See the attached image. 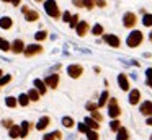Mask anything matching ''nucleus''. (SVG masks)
I'll list each match as a JSON object with an SVG mask.
<instances>
[{
    "label": "nucleus",
    "instance_id": "58836bf2",
    "mask_svg": "<svg viewBox=\"0 0 152 140\" xmlns=\"http://www.w3.org/2000/svg\"><path fill=\"white\" fill-rule=\"evenodd\" d=\"M85 107H87V111H90V112H93V111L98 109V106H96L95 103H87V104H85Z\"/></svg>",
    "mask_w": 152,
    "mask_h": 140
},
{
    "label": "nucleus",
    "instance_id": "9b49d317",
    "mask_svg": "<svg viewBox=\"0 0 152 140\" xmlns=\"http://www.w3.org/2000/svg\"><path fill=\"white\" fill-rule=\"evenodd\" d=\"M118 83H119V88L123 91H128L129 90V81H128V77L124 73H119L118 75Z\"/></svg>",
    "mask_w": 152,
    "mask_h": 140
},
{
    "label": "nucleus",
    "instance_id": "3c124183",
    "mask_svg": "<svg viewBox=\"0 0 152 140\" xmlns=\"http://www.w3.org/2000/svg\"><path fill=\"white\" fill-rule=\"evenodd\" d=\"M2 2H12V0H2Z\"/></svg>",
    "mask_w": 152,
    "mask_h": 140
},
{
    "label": "nucleus",
    "instance_id": "ddd939ff",
    "mask_svg": "<svg viewBox=\"0 0 152 140\" xmlns=\"http://www.w3.org/2000/svg\"><path fill=\"white\" fill-rule=\"evenodd\" d=\"M139 99H141V91L136 90V88L129 91V104H137Z\"/></svg>",
    "mask_w": 152,
    "mask_h": 140
},
{
    "label": "nucleus",
    "instance_id": "de8ad7c7",
    "mask_svg": "<svg viewBox=\"0 0 152 140\" xmlns=\"http://www.w3.org/2000/svg\"><path fill=\"white\" fill-rule=\"evenodd\" d=\"M147 125H152V117H149V119H147Z\"/></svg>",
    "mask_w": 152,
    "mask_h": 140
},
{
    "label": "nucleus",
    "instance_id": "9d476101",
    "mask_svg": "<svg viewBox=\"0 0 152 140\" xmlns=\"http://www.w3.org/2000/svg\"><path fill=\"white\" fill-rule=\"evenodd\" d=\"M139 111L144 116H152V101H144L141 104V107H139Z\"/></svg>",
    "mask_w": 152,
    "mask_h": 140
},
{
    "label": "nucleus",
    "instance_id": "473e14b6",
    "mask_svg": "<svg viewBox=\"0 0 152 140\" xmlns=\"http://www.w3.org/2000/svg\"><path fill=\"white\" fill-rule=\"evenodd\" d=\"M10 80H12V75H2L0 77V86H5Z\"/></svg>",
    "mask_w": 152,
    "mask_h": 140
},
{
    "label": "nucleus",
    "instance_id": "a211bd4d",
    "mask_svg": "<svg viewBox=\"0 0 152 140\" xmlns=\"http://www.w3.org/2000/svg\"><path fill=\"white\" fill-rule=\"evenodd\" d=\"M83 122L87 124V127H88L90 130H96V129H100V122H96L95 119H92V117H85V120Z\"/></svg>",
    "mask_w": 152,
    "mask_h": 140
},
{
    "label": "nucleus",
    "instance_id": "7ed1b4c3",
    "mask_svg": "<svg viewBox=\"0 0 152 140\" xmlns=\"http://www.w3.org/2000/svg\"><path fill=\"white\" fill-rule=\"evenodd\" d=\"M21 13L25 15L26 21H30V23H33V21H36V20H39V13L34 12L33 8H30V7H26V5L21 8Z\"/></svg>",
    "mask_w": 152,
    "mask_h": 140
},
{
    "label": "nucleus",
    "instance_id": "49530a36",
    "mask_svg": "<svg viewBox=\"0 0 152 140\" xmlns=\"http://www.w3.org/2000/svg\"><path fill=\"white\" fill-rule=\"evenodd\" d=\"M12 5H15V7H18V5H20V0H12Z\"/></svg>",
    "mask_w": 152,
    "mask_h": 140
},
{
    "label": "nucleus",
    "instance_id": "0eeeda50",
    "mask_svg": "<svg viewBox=\"0 0 152 140\" xmlns=\"http://www.w3.org/2000/svg\"><path fill=\"white\" fill-rule=\"evenodd\" d=\"M67 73H69V77H72V78H79L80 75L83 73V67L79 65V64H72V65L67 67Z\"/></svg>",
    "mask_w": 152,
    "mask_h": 140
},
{
    "label": "nucleus",
    "instance_id": "4c0bfd02",
    "mask_svg": "<svg viewBox=\"0 0 152 140\" xmlns=\"http://www.w3.org/2000/svg\"><path fill=\"white\" fill-rule=\"evenodd\" d=\"M77 125H79V132H82V133H87L88 132V127H87V124L85 122H80V124H77Z\"/></svg>",
    "mask_w": 152,
    "mask_h": 140
},
{
    "label": "nucleus",
    "instance_id": "aec40b11",
    "mask_svg": "<svg viewBox=\"0 0 152 140\" xmlns=\"http://www.w3.org/2000/svg\"><path fill=\"white\" fill-rule=\"evenodd\" d=\"M18 104H20V106H23V107H26L28 104H30V98H28V94L21 93L20 96H18Z\"/></svg>",
    "mask_w": 152,
    "mask_h": 140
},
{
    "label": "nucleus",
    "instance_id": "a878e982",
    "mask_svg": "<svg viewBox=\"0 0 152 140\" xmlns=\"http://www.w3.org/2000/svg\"><path fill=\"white\" fill-rule=\"evenodd\" d=\"M5 104H7L8 107H15L18 104V99L13 96H7V99H5Z\"/></svg>",
    "mask_w": 152,
    "mask_h": 140
},
{
    "label": "nucleus",
    "instance_id": "37998d69",
    "mask_svg": "<svg viewBox=\"0 0 152 140\" xmlns=\"http://www.w3.org/2000/svg\"><path fill=\"white\" fill-rule=\"evenodd\" d=\"M95 5H98V7H102V8H103V7L106 5V2H105V0H95Z\"/></svg>",
    "mask_w": 152,
    "mask_h": 140
},
{
    "label": "nucleus",
    "instance_id": "c9c22d12",
    "mask_svg": "<svg viewBox=\"0 0 152 140\" xmlns=\"http://www.w3.org/2000/svg\"><path fill=\"white\" fill-rule=\"evenodd\" d=\"M69 25H70V28H75V26L79 25V15H72V18H70Z\"/></svg>",
    "mask_w": 152,
    "mask_h": 140
},
{
    "label": "nucleus",
    "instance_id": "20e7f679",
    "mask_svg": "<svg viewBox=\"0 0 152 140\" xmlns=\"http://www.w3.org/2000/svg\"><path fill=\"white\" fill-rule=\"evenodd\" d=\"M108 114H110V117H113V119H116V117L121 114V109H119V106H118V101H116V98H111V99H110Z\"/></svg>",
    "mask_w": 152,
    "mask_h": 140
},
{
    "label": "nucleus",
    "instance_id": "7c9ffc66",
    "mask_svg": "<svg viewBox=\"0 0 152 140\" xmlns=\"http://www.w3.org/2000/svg\"><path fill=\"white\" fill-rule=\"evenodd\" d=\"M92 33H93L95 36H102V34H103V26H102V25H95V26L92 28Z\"/></svg>",
    "mask_w": 152,
    "mask_h": 140
},
{
    "label": "nucleus",
    "instance_id": "1a4fd4ad",
    "mask_svg": "<svg viewBox=\"0 0 152 140\" xmlns=\"http://www.w3.org/2000/svg\"><path fill=\"white\" fill-rule=\"evenodd\" d=\"M103 41L111 47H119V44H121V41L116 34H103Z\"/></svg>",
    "mask_w": 152,
    "mask_h": 140
},
{
    "label": "nucleus",
    "instance_id": "ea45409f",
    "mask_svg": "<svg viewBox=\"0 0 152 140\" xmlns=\"http://www.w3.org/2000/svg\"><path fill=\"white\" fill-rule=\"evenodd\" d=\"M2 125H5V127H8V129H10V127L13 125V122H12L10 119H4V120H2Z\"/></svg>",
    "mask_w": 152,
    "mask_h": 140
},
{
    "label": "nucleus",
    "instance_id": "423d86ee",
    "mask_svg": "<svg viewBox=\"0 0 152 140\" xmlns=\"http://www.w3.org/2000/svg\"><path fill=\"white\" fill-rule=\"evenodd\" d=\"M25 55L26 57H33V55H36V54H41L43 52V46H39V44H30V46H26L25 47Z\"/></svg>",
    "mask_w": 152,
    "mask_h": 140
},
{
    "label": "nucleus",
    "instance_id": "c03bdc74",
    "mask_svg": "<svg viewBox=\"0 0 152 140\" xmlns=\"http://www.w3.org/2000/svg\"><path fill=\"white\" fill-rule=\"evenodd\" d=\"M72 3L75 7H83V0H72Z\"/></svg>",
    "mask_w": 152,
    "mask_h": 140
},
{
    "label": "nucleus",
    "instance_id": "dca6fc26",
    "mask_svg": "<svg viewBox=\"0 0 152 140\" xmlns=\"http://www.w3.org/2000/svg\"><path fill=\"white\" fill-rule=\"evenodd\" d=\"M49 122H51V119H49V117H48V116H43L39 120H38L36 129H38V130H44L48 125H49Z\"/></svg>",
    "mask_w": 152,
    "mask_h": 140
},
{
    "label": "nucleus",
    "instance_id": "8fccbe9b",
    "mask_svg": "<svg viewBox=\"0 0 152 140\" xmlns=\"http://www.w3.org/2000/svg\"><path fill=\"white\" fill-rule=\"evenodd\" d=\"M149 39H151V41H152V33H151V36H149Z\"/></svg>",
    "mask_w": 152,
    "mask_h": 140
},
{
    "label": "nucleus",
    "instance_id": "79ce46f5",
    "mask_svg": "<svg viewBox=\"0 0 152 140\" xmlns=\"http://www.w3.org/2000/svg\"><path fill=\"white\" fill-rule=\"evenodd\" d=\"M43 140H56V139H54V133H46L43 137Z\"/></svg>",
    "mask_w": 152,
    "mask_h": 140
},
{
    "label": "nucleus",
    "instance_id": "864d4df0",
    "mask_svg": "<svg viewBox=\"0 0 152 140\" xmlns=\"http://www.w3.org/2000/svg\"><path fill=\"white\" fill-rule=\"evenodd\" d=\"M149 140H152V135H151V139H149Z\"/></svg>",
    "mask_w": 152,
    "mask_h": 140
},
{
    "label": "nucleus",
    "instance_id": "e433bc0d",
    "mask_svg": "<svg viewBox=\"0 0 152 140\" xmlns=\"http://www.w3.org/2000/svg\"><path fill=\"white\" fill-rule=\"evenodd\" d=\"M92 119H95L96 122H102V120H103V116L98 112V111H93V112H92Z\"/></svg>",
    "mask_w": 152,
    "mask_h": 140
},
{
    "label": "nucleus",
    "instance_id": "a18cd8bd",
    "mask_svg": "<svg viewBox=\"0 0 152 140\" xmlns=\"http://www.w3.org/2000/svg\"><path fill=\"white\" fill-rule=\"evenodd\" d=\"M54 133V139H62V133L59 132V130H56V132H53Z\"/></svg>",
    "mask_w": 152,
    "mask_h": 140
},
{
    "label": "nucleus",
    "instance_id": "cd10ccee",
    "mask_svg": "<svg viewBox=\"0 0 152 140\" xmlns=\"http://www.w3.org/2000/svg\"><path fill=\"white\" fill-rule=\"evenodd\" d=\"M145 83H147V86L152 88V68L145 70Z\"/></svg>",
    "mask_w": 152,
    "mask_h": 140
},
{
    "label": "nucleus",
    "instance_id": "2f4dec72",
    "mask_svg": "<svg viewBox=\"0 0 152 140\" xmlns=\"http://www.w3.org/2000/svg\"><path fill=\"white\" fill-rule=\"evenodd\" d=\"M85 135H87V139H88V140H98L100 139L98 133H96V130H88Z\"/></svg>",
    "mask_w": 152,
    "mask_h": 140
},
{
    "label": "nucleus",
    "instance_id": "4be33fe9",
    "mask_svg": "<svg viewBox=\"0 0 152 140\" xmlns=\"http://www.w3.org/2000/svg\"><path fill=\"white\" fill-rule=\"evenodd\" d=\"M62 125L64 127H67V129H72L75 124H74V119L72 117H69V116H64L62 117Z\"/></svg>",
    "mask_w": 152,
    "mask_h": 140
},
{
    "label": "nucleus",
    "instance_id": "f3484780",
    "mask_svg": "<svg viewBox=\"0 0 152 140\" xmlns=\"http://www.w3.org/2000/svg\"><path fill=\"white\" fill-rule=\"evenodd\" d=\"M34 86H36L34 90H36L39 94H44V93H46V90H48L46 85H44V81L39 80V78H36V80H34Z\"/></svg>",
    "mask_w": 152,
    "mask_h": 140
},
{
    "label": "nucleus",
    "instance_id": "412c9836",
    "mask_svg": "<svg viewBox=\"0 0 152 140\" xmlns=\"http://www.w3.org/2000/svg\"><path fill=\"white\" fill-rule=\"evenodd\" d=\"M8 133H10V139H18V137H20V125H15L13 124V125L10 127V132Z\"/></svg>",
    "mask_w": 152,
    "mask_h": 140
},
{
    "label": "nucleus",
    "instance_id": "4468645a",
    "mask_svg": "<svg viewBox=\"0 0 152 140\" xmlns=\"http://www.w3.org/2000/svg\"><path fill=\"white\" fill-rule=\"evenodd\" d=\"M75 31L79 36H85L87 31H88V23L87 21H79V25L75 26Z\"/></svg>",
    "mask_w": 152,
    "mask_h": 140
},
{
    "label": "nucleus",
    "instance_id": "f8f14e48",
    "mask_svg": "<svg viewBox=\"0 0 152 140\" xmlns=\"http://www.w3.org/2000/svg\"><path fill=\"white\" fill-rule=\"evenodd\" d=\"M12 51L15 52V54H20V52L25 51V44L21 39H15L13 42H12Z\"/></svg>",
    "mask_w": 152,
    "mask_h": 140
},
{
    "label": "nucleus",
    "instance_id": "c756f323",
    "mask_svg": "<svg viewBox=\"0 0 152 140\" xmlns=\"http://www.w3.org/2000/svg\"><path fill=\"white\" fill-rule=\"evenodd\" d=\"M119 127H121V122H119L118 119H113L111 122H110V129L115 130V132H116V130H119Z\"/></svg>",
    "mask_w": 152,
    "mask_h": 140
},
{
    "label": "nucleus",
    "instance_id": "09e8293b",
    "mask_svg": "<svg viewBox=\"0 0 152 140\" xmlns=\"http://www.w3.org/2000/svg\"><path fill=\"white\" fill-rule=\"evenodd\" d=\"M2 75H4V72H2V68H0V77H2Z\"/></svg>",
    "mask_w": 152,
    "mask_h": 140
},
{
    "label": "nucleus",
    "instance_id": "f03ea898",
    "mask_svg": "<svg viewBox=\"0 0 152 140\" xmlns=\"http://www.w3.org/2000/svg\"><path fill=\"white\" fill-rule=\"evenodd\" d=\"M44 10H46V13L51 18H59L61 16V12H59V8H57L56 0H46V2H44Z\"/></svg>",
    "mask_w": 152,
    "mask_h": 140
},
{
    "label": "nucleus",
    "instance_id": "b1692460",
    "mask_svg": "<svg viewBox=\"0 0 152 140\" xmlns=\"http://www.w3.org/2000/svg\"><path fill=\"white\" fill-rule=\"evenodd\" d=\"M12 49V44L8 41H5V39H2L0 38V51H4V52H7V51H10Z\"/></svg>",
    "mask_w": 152,
    "mask_h": 140
},
{
    "label": "nucleus",
    "instance_id": "5701e85b",
    "mask_svg": "<svg viewBox=\"0 0 152 140\" xmlns=\"http://www.w3.org/2000/svg\"><path fill=\"white\" fill-rule=\"evenodd\" d=\"M128 130L124 129V127H119L118 130V137H116V140H128Z\"/></svg>",
    "mask_w": 152,
    "mask_h": 140
},
{
    "label": "nucleus",
    "instance_id": "393cba45",
    "mask_svg": "<svg viewBox=\"0 0 152 140\" xmlns=\"http://www.w3.org/2000/svg\"><path fill=\"white\" fill-rule=\"evenodd\" d=\"M26 94H28V98H30V101H38V99H39V96H41V94L38 93L34 88H33V90H30Z\"/></svg>",
    "mask_w": 152,
    "mask_h": 140
},
{
    "label": "nucleus",
    "instance_id": "f704fd0d",
    "mask_svg": "<svg viewBox=\"0 0 152 140\" xmlns=\"http://www.w3.org/2000/svg\"><path fill=\"white\" fill-rule=\"evenodd\" d=\"M93 7H95V0H83V8L92 10Z\"/></svg>",
    "mask_w": 152,
    "mask_h": 140
},
{
    "label": "nucleus",
    "instance_id": "2eb2a0df",
    "mask_svg": "<svg viewBox=\"0 0 152 140\" xmlns=\"http://www.w3.org/2000/svg\"><path fill=\"white\" fill-rule=\"evenodd\" d=\"M12 25H13V20L10 16H2L0 18V28L2 29H10Z\"/></svg>",
    "mask_w": 152,
    "mask_h": 140
},
{
    "label": "nucleus",
    "instance_id": "6ab92c4d",
    "mask_svg": "<svg viewBox=\"0 0 152 140\" xmlns=\"http://www.w3.org/2000/svg\"><path fill=\"white\" fill-rule=\"evenodd\" d=\"M28 132H30V122H26V120H23L21 122V125H20V137H26L28 135Z\"/></svg>",
    "mask_w": 152,
    "mask_h": 140
},
{
    "label": "nucleus",
    "instance_id": "603ef678",
    "mask_svg": "<svg viewBox=\"0 0 152 140\" xmlns=\"http://www.w3.org/2000/svg\"><path fill=\"white\" fill-rule=\"evenodd\" d=\"M36 2H43V0H36Z\"/></svg>",
    "mask_w": 152,
    "mask_h": 140
},
{
    "label": "nucleus",
    "instance_id": "72a5a7b5",
    "mask_svg": "<svg viewBox=\"0 0 152 140\" xmlns=\"http://www.w3.org/2000/svg\"><path fill=\"white\" fill-rule=\"evenodd\" d=\"M46 38H48L46 31H38L36 34H34V39H36V41H43V39H46Z\"/></svg>",
    "mask_w": 152,
    "mask_h": 140
},
{
    "label": "nucleus",
    "instance_id": "39448f33",
    "mask_svg": "<svg viewBox=\"0 0 152 140\" xmlns=\"http://www.w3.org/2000/svg\"><path fill=\"white\" fill-rule=\"evenodd\" d=\"M136 23H137V18H136L134 13H132V12L124 13V16H123V25H124L126 28H134Z\"/></svg>",
    "mask_w": 152,
    "mask_h": 140
},
{
    "label": "nucleus",
    "instance_id": "c85d7f7f",
    "mask_svg": "<svg viewBox=\"0 0 152 140\" xmlns=\"http://www.w3.org/2000/svg\"><path fill=\"white\" fill-rule=\"evenodd\" d=\"M142 25L144 26H152V15L151 13H145L144 18H142Z\"/></svg>",
    "mask_w": 152,
    "mask_h": 140
},
{
    "label": "nucleus",
    "instance_id": "bb28decb",
    "mask_svg": "<svg viewBox=\"0 0 152 140\" xmlns=\"http://www.w3.org/2000/svg\"><path fill=\"white\" fill-rule=\"evenodd\" d=\"M106 99H108V91H103V93L100 94V101H98V104H96V106H98V107L105 106V104H106Z\"/></svg>",
    "mask_w": 152,
    "mask_h": 140
},
{
    "label": "nucleus",
    "instance_id": "6e6552de",
    "mask_svg": "<svg viewBox=\"0 0 152 140\" xmlns=\"http://www.w3.org/2000/svg\"><path fill=\"white\" fill-rule=\"evenodd\" d=\"M44 85H46V88H57V85H59V75L57 73H51L46 77V80H44Z\"/></svg>",
    "mask_w": 152,
    "mask_h": 140
},
{
    "label": "nucleus",
    "instance_id": "f257e3e1",
    "mask_svg": "<svg viewBox=\"0 0 152 140\" xmlns=\"http://www.w3.org/2000/svg\"><path fill=\"white\" fill-rule=\"evenodd\" d=\"M142 39H144V36H142L141 31H132V33H129L128 39H126V44H128V47H137L142 42Z\"/></svg>",
    "mask_w": 152,
    "mask_h": 140
},
{
    "label": "nucleus",
    "instance_id": "a19ab883",
    "mask_svg": "<svg viewBox=\"0 0 152 140\" xmlns=\"http://www.w3.org/2000/svg\"><path fill=\"white\" fill-rule=\"evenodd\" d=\"M70 18H72V15H70L69 12H64V15H62V20H64V21L69 23V21H70Z\"/></svg>",
    "mask_w": 152,
    "mask_h": 140
}]
</instances>
